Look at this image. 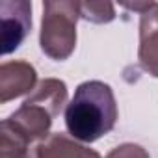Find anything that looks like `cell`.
Returning <instances> with one entry per match:
<instances>
[{
    "label": "cell",
    "instance_id": "1",
    "mask_svg": "<svg viewBox=\"0 0 158 158\" xmlns=\"http://www.w3.org/2000/svg\"><path fill=\"white\" fill-rule=\"evenodd\" d=\"M67 102V86L58 78H45L34 93L23 102V106L2 121L0 128L11 132L23 143L34 149L50 136L54 117Z\"/></svg>",
    "mask_w": 158,
    "mask_h": 158
},
{
    "label": "cell",
    "instance_id": "8",
    "mask_svg": "<svg viewBox=\"0 0 158 158\" xmlns=\"http://www.w3.org/2000/svg\"><path fill=\"white\" fill-rule=\"evenodd\" d=\"M80 17L95 24H104L115 19V10L112 2H80Z\"/></svg>",
    "mask_w": 158,
    "mask_h": 158
},
{
    "label": "cell",
    "instance_id": "4",
    "mask_svg": "<svg viewBox=\"0 0 158 158\" xmlns=\"http://www.w3.org/2000/svg\"><path fill=\"white\" fill-rule=\"evenodd\" d=\"M123 6L139 13L138 60L145 73L158 78V2H138Z\"/></svg>",
    "mask_w": 158,
    "mask_h": 158
},
{
    "label": "cell",
    "instance_id": "10",
    "mask_svg": "<svg viewBox=\"0 0 158 158\" xmlns=\"http://www.w3.org/2000/svg\"><path fill=\"white\" fill-rule=\"evenodd\" d=\"M106 158H151L149 152L141 147V145H136V143H123L115 149H112Z\"/></svg>",
    "mask_w": 158,
    "mask_h": 158
},
{
    "label": "cell",
    "instance_id": "9",
    "mask_svg": "<svg viewBox=\"0 0 158 158\" xmlns=\"http://www.w3.org/2000/svg\"><path fill=\"white\" fill-rule=\"evenodd\" d=\"M0 158H32V149L11 132L0 128Z\"/></svg>",
    "mask_w": 158,
    "mask_h": 158
},
{
    "label": "cell",
    "instance_id": "3",
    "mask_svg": "<svg viewBox=\"0 0 158 158\" xmlns=\"http://www.w3.org/2000/svg\"><path fill=\"white\" fill-rule=\"evenodd\" d=\"M80 19V2L45 0L41 19V50L52 60H67L76 47V21Z\"/></svg>",
    "mask_w": 158,
    "mask_h": 158
},
{
    "label": "cell",
    "instance_id": "5",
    "mask_svg": "<svg viewBox=\"0 0 158 158\" xmlns=\"http://www.w3.org/2000/svg\"><path fill=\"white\" fill-rule=\"evenodd\" d=\"M32 28V4L26 0H0V45L2 54L21 47Z\"/></svg>",
    "mask_w": 158,
    "mask_h": 158
},
{
    "label": "cell",
    "instance_id": "7",
    "mask_svg": "<svg viewBox=\"0 0 158 158\" xmlns=\"http://www.w3.org/2000/svg\"><path fill=\"white\" fill-rule=\"evenodd\" d=\"M32 158H101L95 149L80 145L65 134H50L35 149Z\"/></svg>",
    "mask_w": 158,
    "mask_h": 158
},
{
    "label": "cell",
    "instance_id": "2",
    "mask_svg": "<svg viewBox=\"0 0 158 158\" xmlns=\"http://www.w3.org/2000/svg\"><path fill=\"white\" fill-rule=\"evenodd\" d=\"M117 121L114 91L101 80H88L76 88L65 108V127L74 139L86 143L108 134Z\"/></svg>",
    "mask_w": 158,
    "mask_h": 158
},
{
    "label": "cell",
    "instance_id": "6",
    "mask_svg": "<svg viewBox=\"0 0 158 158\" xmlns=\"http://www.w3.org/2000/svg\"><path fill=\"white\" fill-rule=\"evenodd\" d=\"M37 73L28 61H4L0 65V102L6 104L34 89Z\"/></svg>",
    "mask_w": 158,
    "mask_h": 158
}]
</instances>
